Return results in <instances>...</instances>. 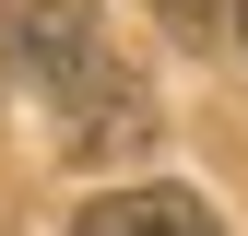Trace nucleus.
Listing matches in <instances>:
<instances>
[{"label":"nucleus","instance_id":"obj_1","mask_svg":"<svg viewBox=\"0 0 248 236\" xmlns=\"http://www.w3.org/2000/svg\"><path fill=\"white\" fill-rule=\"evenodd\" d=\"M71 236H225V224H213L201 189H166V177H154V189H107V201H83Z\"/></svg>","mask_w":248,"mask_h":236},{"label":"nucleus","instance_id":"obj_2","mask_svg":"<svg viewBox=\"0 0 248 236\" xmlns=\"http://www.w3.org/2000/svg\"><path fill=\"white\" fill-rule=\"evenodd\" d=\"M166 36H189V47H201V36H213V0H166Z\"/></svg>","mask_w":248,"mask_h":236}]
</instances>
